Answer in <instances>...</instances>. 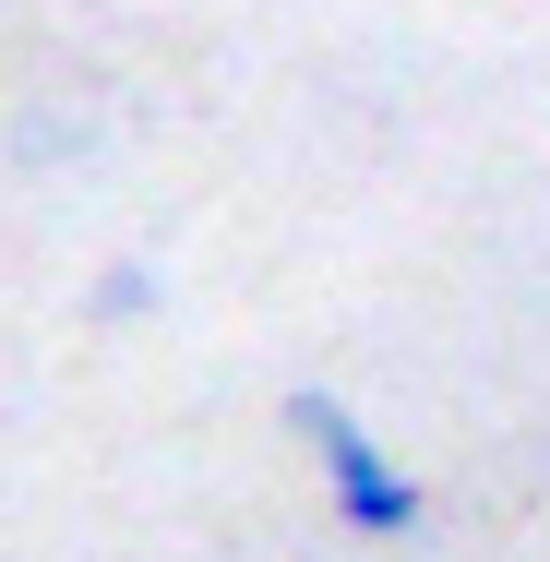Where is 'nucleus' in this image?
Segmentation results:
<instances>
[{"label": "nucleus", "mask_w": 550, "mask_h": 562, "mask_svg": "<svg viewBox=\"0 0 550 562\" xmlns=\"http://www.w3.org/2000/svg\"><path fill=\"white\" fill-rule=\"evenodd\" d=\"M288 419H300V443L324 454V479H335V515H347L359 539H407V527H419V479H407L395 454L371 443V431H359V419H347L335 395H300Z\"/></svg>", "instance_id": "obj_1"}]
</instances>
